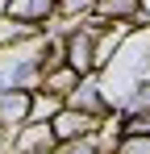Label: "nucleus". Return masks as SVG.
Here are the masks:
<instances>
[{
  "label": "nucleus",
  "instance_id": "1",
  "mask_svg": "<svg viewBox=\"0 0 150 154\" xmlns=\"http://www.w3.org/2000/svg\"><path fill=\"white\" fill-rule=\"evenodd\" d=\"M50 150H58L50 121H25L13 129V154H50Z\"/></svg>",
  "mask_w": 150,
  "mask_h": 154
},
{
  "label": "nucleus",
  "instance_id": "2",
  "mask_svg": "<svg viewBox=\"0 0 150 154\" xmlns=\"http://www.w3.org/2000/svg\"><path fill=\"white\" fill-rule=\"evenodd\" d=\"M100 125H104V117L79 112V108H71V104H63V108L54 112V121H50V129H54V137H58V142H75V137H88V133H96Z\"/></svg>",
  "mask_w": 150,
  "mask_h": 154
},
{
  "label": "nucleus",
  "instance_id": "3",
  "mask_svg": "<svg viewBox=\"0 0 150 154\" xmlns=\"http://www.w3.org/2000/svg\"><path fill=\"white\" fill-rule=\"evenodd\" d=\"M67 104H71V108H79V112H92V117H113V100H108V88H104L96 75L79 79V88H75L71 96H67Z\"/></svg>",
  "mask_w": 150,
  "mask_h": 154
},
{
  "label": "nucleus",
  "instance_id": "4",
  "mask_svg": "<svg viewBox=\"0 0 150 154\" xmlns=\"http://www.w3.org/2000/svg\"><path fill=\"white\" fill-rule=\"evenodd\" d=\"M29 108H33V88H17V92H4L0 96V125L17 129L29 121Z\"/></svg>",
  "mask_w": 150,
  "mask_h": 154
},
{
  "label": "nucleus",
  "instance_id": "5",
  "mask_svg": "<svg viewBox=\"0 0 150 154\" xmlns=\"http://www.w3.org/2000/svg\"><path fill=\"white\" fill-rule=\"evenodd\" d=\"M4 13L17 21H29V25H46L58 17V0H8Z\"/></svg>",
  "mask_w": 150,
  "mask_h": 154
},
{
  "label": "nucleus",
  "instance_id": "6",
  "mask_svg": "<svg viewBox=\"0 0 150 154\" xmlns=\"http://www.w3.org/2000/svg\"><path fill=\"white\" fill-rule=\"evenodd\" d=\"M79 79H83V75H79L75 67H67V63H54L46 75H42V83H38V88H46V92H54V96H63V100H67L75 88H79Z\"/></svg>",
  "mask_w": 150,
  "mask_h": 154
},
{
  "label": "nucleus",
  "instance_id": "7",
  "mask_svg": "<svg viewBox=\"0 0 150 154\" xmlns=\"http://www.w3.org/2000/svg\"><path fill=\"white\" fill-rule=\"evenodd\" d=\"M42 38V25H29V21H17V17H0V50L4 46H21V42H33Z\"/></svg>",
  "mask_w": 150,
  "mask_h": 154
},
{
  "label": "nucleus",
  "instance_id": "8",
  "mask_svg": "<svg viewBox=\"0 0 150 154\" xmlns=\"http://www.w3.org/2000/svg\"><path fill=\"white\" fill-rule=\"evenodd\" d=\"M142 0H96V17L104 21H138Z\"/></svg>",
  "mask_w": 150,
  "mask_h": 154
},
{
  "label": "nucleus",
  "instance_id": "9",
  "mask_svg": "<svg viewBox=\"0 0 150 154\" xmlns=\"http://www.w3.org/2000/svg\"><path fill=\"white\" fill-rule=\"evenodd\" d=\"M63 96H54L46 88H33V108H29V121H54V112L63 108Z\"/></svg>",
  "mask_w": 150,
  "mask_h": 154
},
{
  "label": "nucleus",
  "instance_id": "10",
  "mask_svg": "<svg viewBox=\"0 0 150 154\" xmlns=\"http://www.w3.org/2000/svg\"><path fill=\"white\" fill-rule=\"evenodd\" d=\"M54 154H104L96 133H88V137H75V142H58V150Z\"/></svg>",
  "mask_w": 150,
  "mask_h": 154
}]
</instances>
